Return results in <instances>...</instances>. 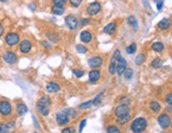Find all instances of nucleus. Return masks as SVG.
Here are the masks:
<instances>
[{"label":"nucleus","mask_w":172,"mask_h":133,"mask_svg":"<svg viewBox=\"0 0 172 133\" xmlns=\"http://www.w3.org/2000/svg\"><path fill=\"white\" fill-rule=\"evenodd\" d=\"M46 89L49 93H58L60 91V85L55 82H49L46 85Z\"/></svg>","instance_id":"nucleus-16"},{"label":"nucleus","mask_w":172,"mask_h":133,"mask_svg":"<svg viewBox=\"0 0 172 133\" xmlns=\"http://www.w3.org/2000/svg\"><path fill=\"white\" fill-rule=\"evenodd\" d=\"M51 11H52V13L55 15H62V14H64L65 9H64V7H60V5H53Z\"/></svg>","instance_id":"nucleus-21"},{"label":"nucleus","mask_w":172,"mask_h":133,"mask_svg":"<svg viewBox=\"0 0 172 133\" xmlns=\"http://www.w3.org/2000/svg\"><path fill=\"white\" fill-rule=\"evenodd\" d=\"M128 23L132 28H134V30H137L138 29V23L135 18V16H130L128 18Z\"/></svg>","instance_id":"nucleus-22"},{"label":"nucleus","mask_w":172,"mask_h":133,"mask_svg":"<svg viewBox=\"0 0 172 133\" xmlns=\"http://www.w3.org/2000/svg\"><path fill=\"white\" fill-rule=\"evenodd\" d=\"M136 51V44H131L130 46H128L126 47V53H129V54H132V53H134V52Z\"/></svg>","instance_id":"nucleus-30"},{"label":"nucleus","mask_w":172,"mask_h":133,"mask_svg":"<svg viewBox=\"0 0 172 133\" xmlns=\"http://www.w3.org/2000/svg\"><path fill=\"white\" fill-rule=\"evenodd\" d=\"M157 27L161 30H166L170 27V19L169 18H163L161 21H158Z\"/></svg>","instance_id":"nucleus-18"},{"label":"nucleus","mask_w":172,"mask_h":133,"mask_svg":"<svg viewBox=\"0 0 172 133\" xmlns=\"http://www.w3.org/2000/svg\"><path fill=\"white\" fill-rule=\"evenodd\" d=\"M150 109H151L153 112L158 113L159 110H161V104H159L157 101H152V102H150Z\"/></svg>","instance_id":"nucleus-24"},{"label":"nucleus","mask_w":172,"mask_h":133,"mask_svg":"<svg viewBox=\"0 0 172 133\" xmlns=\"http://www.w3.org/2000/svg\"><path fill=\"white\" fill-rule=\"evenodd\" d=\"M126 68V60L124 58H120L117 62L116 65V72L118 76H121Z\"/></svg>","instance_id":"nucleus-11"},{"label":"nucleus","mask_w":172,"mask_h":133,"mask_svg":"<svg viewBox=\"0 0 172 133\" xmlns=\"http://www.w3.org/2000/svg\"><path fill=\"white\" fill-rule=\"evenodd\" d=\"M163 5H164V1H163V0H159V1L157 2V5H156V7H157L158 11H161V10H162V8H163Z\"/></svg>","instance_id":"nucleus-43"},{"label":"nucleus","mask_w":172,"mask_h":133,"mask_svg":"<svg viewBox=\"0 0 172 133\" xmlns=\"http://www.w3.org/2000/svg\"><path fill=\"white\" fill-rule=\"evenodd\" d=\"M72 72H73V75H75L77 78H81L82 76L84 75L83 70H80V69H72Z\"/></svg>","instance_id":"nucleus-37"},{"label":"nucleus","mask_w":172,"mask_h":133,"mask_svg":"<svg viewBox=\"0 0 172 133\" xmlns=\"http://www.w3.org/2000/svg\"><path fill=\"white\" fill-rule=\"evenodd\" d=\"M62 133H76V130L75 128H72V127H68V128L63 129Z\"/></svg>","instance_id":"nucleus-39"},{"label":"nucleus","mask_w":172,"mask_h":133,"mask_svg":"<svg viewBox=\"0 0 172 133\" xmlns=\"http://www.w3.org/2000/svg\"><path fill=\"white\" fill-rule=\"evenodd\" d=\"M115 114H116L117 117H122L124 115L130 114V107L126 104H120L119 107H116L115 110Z\"/></svg>","instance_id":"nucleus-10"},{"label":"nucleus","mask_w":172,"mask_h":133,"mask_svg":"<svg viewBox=\"0 0 172 133\" xmlns=\"http://www.w3.org/2000/svg\"><path fill=\"white\" fill-rule=\"evenodd\" d=\"M103 64V59L99 56H95L88 60V65L91 68H99L101 67Z\"/></svg>","instance_id":"nucleus-9"},{"label":"nucleus","mask_w":172,"mask_h":133,"mask_svg":"<svg viewBox=\"0 0 172 133\" xmlns=\"http://www.w3.org/2000/svg\"><path fill=\"white\" fill-rule=\"evenodd\" d=\"M166 101L169 105L172 104V94H168L167 97H166Z\"/></svg>","instance_id":"nucleus-40"},{"label":"nucleus","mask_w":172,"mask_h":133,"mask_svg":"<svg viewBox=\"0 0 172 133\" xmlns=\"http://www.w3.org/2000/svg\"><path fill=\"white\" fill-rule=\"evenodd\" d=\"M80 40H81L83 43H89V42H91V40H93V35H91V33L87 30L82 31V32L80 33Z\"/></svg>","instance_id":"nucleus-15"},{"label":"nucleus","mask_w":172,"mask_h":133,"mask_svg":"<svg viewBox=\"0 0 172 133\" xmlns=\"http://www.w3.org/2000/svg\"><path fill=\"white\" fill-rule=\"evenodd\" d=\"M53 5H60V7H64L67 2V0H52Z\"/></svg>","instance_id":"nucleus-34"},{"label":"nucleus","mask_w":172,"mask_h":133,"mask_svg":"<svg viewBox=\"0 0 172 133\" xmlns=\"http://www.w3.org/2000/svg\"><path fill=\"white\" fill-rule=\"evenodd\" d=\"M130 119H131L130 114L124 115V116H122V117H118V124L119 125H124V124H126Z\"/></svg>","instance_id":"nucleus-27"},{"label":"nucleus","mask_w":172,"mask_h":133,"mask_svg":"<svg viewBox=\"0 0 172 133\" xmlns=\"http://www.w3.org/2000/svg\"><path fill=\"white\" fill-rule=\"evenodd\" d=\"M151 66H152L153 68H159V67H162V66H163V61H162L161 59H158V58L154 59L153 61H152V63H151Z\"/></svg>","instance_id":"nucleus-25"},{"label":"nucleus","mask_w":172,"mask_h":133,"mask_svg":"<svg viewBox=\"0 0 172 133\" xmlns=\"http://www.w3.org/2000/svg\"><path fill=\"white\" fill-rule=\"evenodd\" d=\"M56 120H58V124L61 125V126H64V125L68 124V122H70L69 116H68V115L66 114L64 111H62V112H58V114H56Z\"/></svg>","instance_id":"nucleus-12"},{"label":"nucleus","mask_w":172,"mask_h":133,"mask_svg":"<svg viewBox=\"0 0 172 133\" xmlns=\"http://www.w3.org/2000/svg\"><path fill=\"white\" fill-rule=\"evenodd\" d=\"M152 49L155 52H162L164 50V44L162 42H155L152 44Z\"/></svg>","instance_id":"nucleus-20"},{"label":"nucleus","mask_w":172,"mask_h":133,"mask_svg":"<svg viewBox=\"0 0 172 133\" xmlns=\"http://www.w3.org/2000/svg\"><path fill=\"white\" fill-rule=\"evenodd\" d=\"M88 23H89V19H88V18H83L81 21H80V23H81V26H82V27H84L85 25H87Z\"/></svg>","instance_id":"nucleus-41"},{"label":"nucleus","mask_w":172,"mask_h":133,"mask_svg":"<svg viewBox=\"0 0 172 133\" xmlns=\"http://www.w3.org/2000/svg\"><path fill=\"white\" fill-rule=\"evenodd\" d=\"M0 114L5 117L12 114V105L7 100L0 101Z\"/></svg>","instance_id":"nucleus-3"},{"label":"nucleus","mask_w":172,"mask_h":133,"mask_svg":"<svg viewBox=\"0 0 172 133\" xmlns=\"http://www.w3.org/2000/svg\"><path fill=\"white\" fill-rule=\"evenodd\" d=\"M85 125H86V119H83V120L81 122V124H80V132H82V130L84 129Z\"/></svg>","instance_id":"nucleus-42"},{"label":"nucleus","mask_w":172,"mask_h":133,"mask_svg":"<svg viewBox=\"0 0 172 133\" xmlns=\"http://www.w3.org/2000/svg\"><path fill=\"white\" fill-rule=\"evenodd\" d=\"M50 104H51V100L48 96H43L42 98L37 101V110L43 116H47L50 113Z\"/></svg>","instance_id":"nucleus-1"},{"label":"nucleus","mask_w":172,"mask_h":133,"mask_svg":"<svg viewBox=\"0 0 172 133\" xmlns=\"http://www.w3.org/2000/svg\"><path fill=\"white\" fill-rule=\"evenodd\" d=\"M31 48H32V44H31V42L28 40L22 41V42L20 43V45H19V49H20V51L22 52V53H29Z\"/></svg>","instance_id":"nucleus-13"},{"label":"nucleus","mask_w":172,"mask_h":133,"mask_svg":"<svg viewBox=\"0 0 172 133\" xmlns=\"http://www.w3.org/2000/svg\"><path fill=\"white\" fill-rule=\"evenodd\" d=\"M42 44L44 45L45 47H48V48H50V45H49V44H48V43H47V42H43Z\"/></svg>","instance_id":"nucleus-45"},{"label":"nucleus","mask_w":172,"mask_h":133,"mask_svg":"<svg viewBox=\"0 0 172 133\" xmlns=\"http://www.w3.org/2000/svg\"><path fill=\"white\" fill-rule=\"evenodd\" d=\"M33 119H34V124L36 127H38V124H37V120H36V118H35V116H33Z\"/></svg>","instance_id":"nucleus-46"},{"label":"nucleus","mask_w":172,"mask_h":133,"mask_svg":"<svg viewBox=\"0 0 172 133\" xmlns=\"http://www.w3.org/2000/svg\"><path fill=\"white\" fill-rule=\"evenodd\" d=\"M5 43H7V45H9L11 47L15 46V45H17L19 43V35L14 32L7 33L5 35Z\"/></svg>","instance_id":"nucleus-4"},{"label":"nucleus","mask_w":172,"mask_h":133,"mask_svg":"<svg viewBox=\"0 0 172 133\" xmlns=\"http://www.w3.org/2000/svg\"><path fill=\"white\" fill-rule=\"evenodd\" d=\"M91 105H93V100H90V101H86V102H84V103H82V104H80L79 105V107L80 109H88V107H90Z\"/></svg>","instance_id":"nucleus-33"},{"label":"nucleus","mask_w":172,"mask_h":133,"mask_svg":"<svg viewBox=\"0 0 172 133\" xmlns=\"http://www.w3.org/2000/svg\"><path fill=\"white\" fill-rule=\"evenodd\" d=\"M88 76H89V81H90V82H96V81H98V80L100 79L101 72H100V70L93 69V70H91V71L89 72Z\"/></svg>","instance_id":"nucleus-17"},{"label":"nucleus","mask_w":172,"mask_h":133,"mask_svg":"<svg viewBox=\"0 0 172 133\" xmlns=\"http://www.w3.org/2000/svg\"><path fill=\"white\" fill-rule=\"evenodd\" d=\"M102 97H103V92L100 94L99 96H97L95 99L93 100V104H95V105H98V104H100V102H101V99H102Z\"/></svg>","instance_id":"nucleus-35"},{"label":"nucleus","mask_w":172,"mask_h":133,"mask_svg":"<svg viewBox=\"0 0 172 133\" xmlns=\"http://www.w3.org/2000/svg\"><path fill=\"white\" fill-rule=\"evenodd\" d=\"M3 32H4V29H3V26H2V23H0V36L3 34Z\"/></svg>","instance_id":"nucleus-44"},{"label":"nucleus","mask_w":172,"mask_h":133,"mask_svg":"<svg viewBox=\"0 0 172 133\" xmlns=\"http://www.w3.org/2000/svg\"><path fill=\"white\" fill-rule=\"evenodd\" d=\"M0 1H1V2H7V0H0Z\"/></svg>","instance_id":"nucleus-47"},{"label":"nucleus","mask_w":172,"mask_h":133,"mask_svg":"<svg viewBox=\"0 0 172 133\" xmlns=\"http://www.w3.org/2000/svg\"><path fill=\"white\" fill-rule=\"evenodd\" d=\"M106 131H107V133H121L120 130H119L116 126H109Z\"/></svg>","instance_id":"nucleus-32"},{"label":"nucleus","mask_w":172,"mask_h":133,"mask_svg":"<svg viewBox=\"0 0 172 133\" xmlns=\"http://www.w3.org/2000/svg\"><path fill=\"white\" fill-rule=\"evenodd\" d=\"M76 49H77V51L79 52V53H86V52H87V48H86L85 46H83V45H81V44L77 45Z\"/></svg>","instance_id":"nucleus-31"},{"label":"nucleus","mask_w":172,"mask_h":133,"mask_svg":"<svg viewBox=\"0 0 172 133\" xmlns=\"http://www.w3.org/2000/svg\"><path fill=\"white\" fill-rule=\"evenodd\" d=\"M47 38L49 40H51L52 42H56V41L60 40V36H58V33H54V32H48L47 33Z\"/></svg>","instance_id":"nucleus-26"},{"label":"nucleus","mask_w":172,"mask_h":133,"mask_svg":"<svg viewBox=\"0 0 172 133\" xmlns=\"http://www.w3.org/2000/svg\"><path fill=\"white\" fill-rule=\"evenodd\" d=\"M16 111L18 115H23L28 112V107H27V105L25 103H19V104H17Z\"/></svg>","instance_id":"nucleus-19"},{"label":"nucleus","mask_w":172,"mask_h":133,"mask_svg":"<svg viewBox=\"0 0 172 133\" xmlns=\"http://www.w3.org/2000/svg\"><path fill=\"white\" fill-rule=\"evenodd\" d=\"M65 23L66 26L70 29V30H75L76 28L78 27V19L75 15H67L65 17Z\"/></svg>","instance_id":"nucleus-5"},{"label":"nucleus","mask_w":172,"mask_h":133,"mask_svg":"<svg viewBox=\"0 0 172 133\" xmlns=\"http://www.w3.org/2000/svg\"><path fill=\"white\" fill-rule=\"evenodd\" d=\"M147 128V120L144 117H138L134 119L131 125V130L134 133H141L146 130Z\"/></svg>","instance_id":"nucleus-2"},{"label":"nucleus","mask_w":172,"mask_h":133,"mask_svg":"<svg viewBox=\"0 0 172 133\" xmlns=\"http://www.w3.org/2000/svg\"><path fill=\"white\" fill-rule=\"evenodd\" d=\"M108 71L111 75H115L116 74V64L115 63H111L108 67Z\"/></svg>","instance_id":"nucleus-36"},{"label":"nucleus","mask_w":172,"mask_h":133,"mask_svg":"<svg viewBox=\"0 0 172 133\" xmlns=\"http://www.w3.org/2000/svg\"><path fill=\"white\" fill-rule=\"evenodd\" d=\"M1 127H2V124H0V130H1Z\"/></svg>","instance_id":"nucleus-48"},{"label":"nucleus","mask_w":172,"mask_h":133,"mask_svg":"<svg viewBox=\"0 0 172 133\" xmlns=\"http://www.w3.org/2000/svg\"><path fill=\"white\" fill-rule=\"evenodd\" d=\"M86 10H87V13L90 16H95V15H97L101 11V5L98 1H95V2L88 5V7H87Z\"/></svg>","instance_id":"nucleus-6"},{"label":"nucleus","mask_w":172,"mask_h":133,"mask_svg":"<svg viewBox=\"0 0 172 133\" xmlns=\"http://www.w3.org/2000/svg\"><path fill=\"white\" fill-rule=\"evenodd\" d=\"M116 29H117V23H109L104 27L103 31H104V33H106V34L113 35L115 33V31H116Z\"/></svg>","instance_id":"nucleus-14"},{"label":"nucleus","mask_w":172,"mask_h":133,"mask_svg":"<svg viewBox=\"0 0 172 133\" xmlns=\"http://www.w3.org/2000/svg\"><path fill=\"white\" fill-rule=\"evenodd\" d=\"M157 122H158V124H159V126H161L162 128L167 129L168 127L170 126V124H171V118H170L169 115L162 114V115H159V117H158Z\"/></svg>","instance_id":"nucleus-8"},{"label":"nucleus","mask_w":172,"mask_h":133,"mask_svg":"<svg viewBox=\"0 0 172 133\" xmlns=\"http://www.w3.org/2000/svg\"><path fill=\"white\" fill-rule=\"evenodd\" d=\"M2 59H3V61L5 62V63L7 64H14L17 62V56L16 53H15L14 51H7L2 56Z\"/></svg>","instance_id":"nucleus-7"},{"label":"nucleus","mask_w":172,"mask_h":133,"mask_svg":"<svg viewBox=\"0 0 172 133\" xmlns=\"http://www.w3.org/2000/svg\"><path fill=\"white\" fill-rule=\"evenodd\" d=\"M69 2L72 7L78 8V7H80V5L82 3V0H69Z\"/></svg>","instance_id":"nucleus-38"},{"label":"nucleus","mask_w":172,"mask_h":133,"mask_svg":"<svg viewBox=\"0 0 172 133\" xmlns=\"http://www.w3.org/2000/svg\"><path fill=\"white\" fill-rule=\"evenodd\" d=\"M121 58V53H120V50L117 49L116 51L113 53L112 58H111V63H115L117 64V62H118V60Z\"/></svg>","instance_id":"nucleus-23"},{"label":"nucleus","mask_w":172,"mask_h":133,"mask_svg":"<svg viewBox=\"0 0 172 133\" xmlns=\"http://www.w3.org/2000/svg\"><path fill=\"white\" fill-rule=\"evenodd\" d=\"M35 133H36V132H35Z\"/></svg>","instance_id":"nucleus-49"},{"label":"nucleus","mask_w":172,"mask_h":133,"mask_svg":"<svg viewBox=\"0 0 172 133\" xmlns=\"http://www.w3.org/2000/svg\"><path fill=\"white\" fill-rule=\"evenodd\" d=\"M122 75H124V78H126V79L130 80L131 78L133 77V69H131V68H126V70L123 71Z\"/></svg>","instance_id":"nucleus-29"},{"label":"nucleus","mask_w":172,"mask_h":133,"mask_svg":"<svg viewBox=\"0 0 172 133\" xmlns=\"http://www.w3.org/2000/svg\"><path fill=\"white\" fill-rule=\"evenodd\" d=\"M144 60H146V58H144V54H138L137 56H136V59H135V63H136V65H141V64H144Z\"/></svg>","instance_id":"nucleus-28"}]
</instances>
